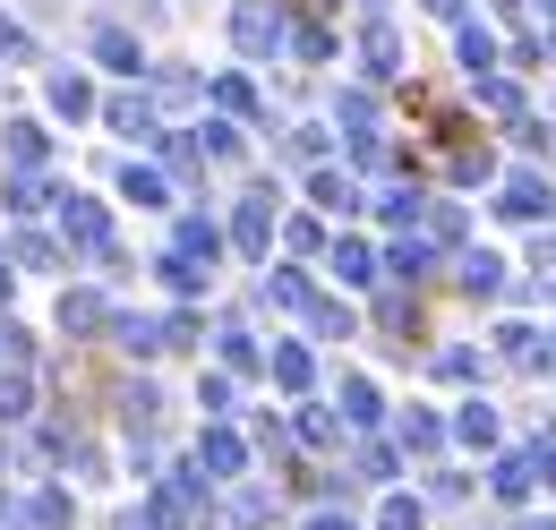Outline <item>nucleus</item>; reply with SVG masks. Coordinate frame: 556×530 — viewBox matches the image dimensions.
<instances>
[{"label":"nucleus","instance_id":"nucleus-35","mask_svg":"<svg viewBox=\"0 0 556 530\" xmlns=\"http://www.w3.org/2000/svg\"><path fill=\"white\" fill-rule=\"evenodd\" d=\"M419 522H428L419 496H386V505H377V530H419Z\"/></svg>","mask_w":556,"mask_h":530},{"label":"nucleus","instance_id":"nucleus-10","mask_svg":"<svg viewBox=\"0 0 556 530\" xmlns=\"http://www.w3.org/2000/svg\"><path fill=\"white\" fill-rule=\"evenodd\" d=\"M266 368H275L282 394H308V386H317V351H308V342H275V351H266Z\"/></svg>","mask_w":556,"mask_h":530},{"label":"nucleus","instance_id":"nucleus-46","mask_svg":"<svg viewBox=\"0 0 556 530\" xmlns=\"http://www.w3.org/2000/svg\"><path fill=\"white\" fill-rule=\"evenodd\" d=\"M351 470H359V479H394V454H386V445H359V463H351Z\"/></svg>","mask_w":556,"mask_h":530},{"label":"nucleus","instance_id":"nucleus-2","mask_svg":"<svg viewBox=\"0 0 556 530\" xmlns=\"http://www.w3.org/2000/svg\"><path fill=\"white\" fill-rule=\"evenodd\" d=\"M231 249H240V257H275V189H249V198H240V214H231Z\"/></svg>","mask_w":556,"mask_h":530},{"label":"nucleus","instance_id":"nucleus-3","mask_svg":"<svg viewBox=\"0 0 556 530\" xmlns=\"http://www.w3.org/2000/svg\"><path fill=\"white\" fill-rule=\"evenodd\" d=\"M61 240H70L77 257H112V214L94 198H61Z\"/></svg>","mask_w":556,"mask_h":530},{"label":"nucleus","instance_id":"nucleus-51","mask_svg":"<svg viewBox=\"0 0 556 530\" xmlns=\"http://www.w3.org/2000/svg\"><path fill=\"white\" fill-rule=\"evenodd\" d=\"M522 530H556V514H531V522H522Z\"/></svg>","mask_w":556,"mask_h":530},{"label":"nucleus","instance_id":"nucleus-28","mask_svg":"<svg viewBox=\"0 0 556 530\" xmlns=\"http://www.w3.org/2000/svg\"><path fill=\"white\" fill-rule=\"evenodd\" d=\"M334 274L343 282H377V249L368 240H334Z\"/></svg>","mask_w":556,"mask_h":530},{"label":"nucleus","instance_id":"nucleus-4","mask_svg":"<svg viewBox=\"0 0 556 530\" xmlns=\"http://www.w3.org/2000/svg\"><path fill=\"white\" fill-rule=\"evenodd\" d=\"M198 470H206L214 488H231V479H249V445H240V437H231V428L214 419L206 437H198Z\"/></svg>","mask_w":556,"mask_h":530},{"label":"nucleus","instance_id":"nucleus-30","mask_svg":"<svg viewBox=\"0 0 556 530\" xmlns=\"http://www.w3.org/2000/svg\"><path fill=\"white\" fill-rule=\"evenodd\" d=\"M180 103H198V77L189 68H163L154 77V112H180Z\"/></svg>","mask_w":556,"mask_h":530},{"label":"nucleus","instance_id":"nucleus-19","mask_svg":"<svg viewBox=\"0 0 556 530\" xmlns=\"http://www.w3.org/2000/svg\"><path fill=\"white\" fill-rule=\"evenodd\" d=\"M496 359H505V368H548V342L531 326H496Z\"/></svg>","mask_w":556,"mask_h":530},{"label":"nucleus","instance_id":"nucleus-5","mask_svg":"<svg viewBox=\"0 0 556 530\" xmlns=\"http://www.w3.org/2000/svg\"><path fill=\"white\" fill-rule=\"evenodd\" d=\"M540 479H548V470L531 463V445H522V454H496V470H488V496H496V505H531V496H540Z\"/></svg>","mask_w":556,"mask_h":530},{"label":"nucleus","instance_id":"nucleus-48","mask_svg":"<svg viewBox=\"0 0 556 530\" xmlns=\"http://www.w3.org/2000/svg\"><path fill=\"white\" fill-rule=\"evenodd\" d=\"M428 17H445V26H463V0H419Z\"/></svg>","mask_w":556,"mask_h":530},{"label":"nucleus","instance_id":"nucleus-53","mask_svg":"<svg viewBox=\"0 0 556 530\" xmlns=\"http://www.w3.org/2000/svg\"><path fill=\"white\" fill-rule=\"evenodd\" d=\"M540 9H548V17H556V0H540Z\"/></svg>","mask_w":556,"mask_h":530},{"label":"nucleus","instance_id":"nucleus-38","mask_svg":"<svg viewBox=\"0 0 556 530\" xmlns=\"http://www.w3.org/2000/svg\"><path fill=\"white\" fill-rule=\"evenodd\" d=\"M214 103L240 121V112H257V86H249V77H214Z\"/></svg>","mask_w":556,"mask_h":530},{"label":"nucleus","instance_id":"nucleus-33","mask_svg":"<svg viewBox=\"0 0 556 530\" xmlns=\"http://www.w3.org/2000/svg\"><path fill=\"white\" fill-rule=\"evenodd\" d=\"M419 223H428V240H437V249H454V240H463V205H419Z\"/></svg>","mask_w":556,"mask_h":530},{"label":"nucleus","instance_id":"nucleus-31","mask_svg":"<svg viewBox=\"0 0 556 530\" xmlns=\"http://www.w3.org/2000/svg\"><path fill=\"white\" fill-rule=\"evenodd\" d=\"M343 419L351 428H377V386L368 377H343Z\"/></svg>","mask_w":556,"mask_h":530},{"label":"nucleus","instance_id":"nucleus-47","mask_svg":"<svg viewBox=\"0 0 556 530\" xmlns=\"http://www.w3.org/2000/svg\"><path fill=\"white\" fill-rule=\"evenodd\" d=\"M394 274H403V282H412V274H428V240H403V249H394Z\"/></svg>","mask_w":556,"mask_h":530},{"label":"nucleus","instance_id":"nucleus-20","mask_svg":"<svg viewBox=\"0 0 556 530\" xmlns=\"http://www.w3.org/2000/svg\"><path fill=\"white\" fill-rule=\"evenodd\" d=\"M172 249H180V257H189V265H206V274H214V257H223V231H214L206 214H189V223H180V240H172Z\"/></svg>","mask_w":556,"mask_h":530},{"label":"nucleus","instance_id":"nucleus-26","mask_svg":"<svg viewBox=\"0 0 556 530\" xmlns=\"http://www.w3.org/2000/svg\"><path fill=\"white\" fill-rule=\"evenodd\" d=\"M394 445H403V454H437V445H445V428H437L428 411H403V428H394Z\"/></svg>","mask_w":556,"mask_h":530},{"label":"nucleus","instance_id":"nucleus-7","mask_svg":"<svg viewBox=\"0 0 556 530\" xmlns=\"http://www.w3.org/2000/svg\"><path fill=\"white\" fill-rule=\"evenodd\" d=\"M61 333H77V342H86V333H112V300H103V291H86V282L61 291Z\"/></svg>","mask_w":556,"mask_h":530},{"label":"nucleus","instance_id":"nucleus-13","mask_svg":"<svg viewBox=\"0 0 556 530\" xmlns=\"http://www.w3.org/2000/svg\"><path fill=\"white\" fill-rule=\"evenodd\" d=\"M359 61H368V77H394V68H403V43H394V26H386V17H368V26H359Z\"/></svg>","mask_w":556,"mask_h":530},{"label":"nucleus","instance_id":"nucleus-8","mask_svg":"<svg viewBox=\"0 0 556 530\" xmlns=\"http://www.w3.org/2000/svg\"><path fill=\"white\" fill-rule=\"evenodd\" d=\"M0 154H9V172H43V163H52L43 121H9V129H0Z\"/></svg>","mask_w":556,"mask_h":530},{"label":"nucleus","instance_id":"nucleus-11","mask_svg":"<svg viewBox=\"0 0 556 530\" xmlns=\"http://www.w3.org/2000/svg\"><path fill=\"white\" fill-rule=\"evenodd\" d=\"M43 205H61L52 189H43V172H9V180H0V214H9V223L43 214Z\"/></svg>","mask_w":556,"mask_h":530},{"label":"nucleus","instance_id":"nucleus-56","mask_svg":"<svg viewBox=\"0 0 556 530\" xmlns=\"http://www.w3.org/2000/svg\"><path fill=\"white\" fill-rule=\"evenodd\" d=\"M548 52H556V35H548Z\"/></svg>","mask_w":556,"mask_h":530},{"label":"nucleus","instance_id":"nucleus-9","mask_svg":"<svg viewBox=\"0 0 556 530\" xmlns=\"http://www.w3.org/2000/svg\"><path fill=\"white\" fill-rule=\"evenodd\" d=\"M43 103H52L61 121H94V112H103V103H94V86H86V68H52Z\"/></svg>","mask_w":556,"mask_h":530},{"label":"nucleus","instance_id":"nucleus-25","mask_svg":"<svg viewBox=\"0 0 556 530\" xmlns=\"http://www.w3.org/2000/svg\"><path fill=\"white\" fill-rule=\"evenodd\" d=\"M223 368H231V377L266 368V351H257V333H249V326H223Z\"/></svg>","mask_w":556,"mask_h":530},{"label":"nucleus","instance_id":"nucleus-32","mask_svg":"<svg viewBox=\"0 0 556 530\" xmlns=\"http://www.w3.org/2000/svg\"><path fill=\"white\" fill-rule=\"evenodd\" d=\"M154 411H163V402H154V386H129V394H121V419H129V437H154Z\"/></svg>","mask_w":556,"mask_h":530},{"label":"nucleus","instance_id":"nucleus-42","mask_svg":"<svg viewBox=\"0 0 556 530\" xmlns=\"http://www.w3.org/2000/svg\"><path fill=\"white\" fill-rule=\"evenodd\" d=\"M0 61H9V68L35 61V35H26V26H9V17H0Z\"/></svg>","mask_w":556,"mask_h":530},{"label":"nucleus","instance_id":"nucleus-37","mask_svg":"<svg viewBox=\"0 0 556 530\" xmlns=\"http://www.w3.org/2000/svg\"><path fill=\"white\" fill-rule=\"evenodd\" d=\"M454 52H463V68H471V77H480V68H496V43H488L480 26H463V35H454Z\"/></svg>","mask_w":556,"mask_h":530},{"label":"nucleus","instance_id":"nucleus-24","mask_svg":"<svg viewBox=\"0 0 556 530\" xmlns=\"http://www.w3.org/2000/svg\"><path fill=\"white\" fill-rule=\"evenodd\" d=\"M308 198L326 205V214H351V205H359V189H351L343 172H326V163H317V172H308Z\"/></svg>","mask_w":556,"mask_h":530},{"label":"nucleus","instance_id":"nucleus-41","mask_svg":"<svg viewBox=\"0 0 556 530\" xmlns=\"http://www.w3.org/2000/svg\"><path fill=\"white\" fill-rule=\"evenodd\" d=\"M377 214H386V223H403V231H412V223H419V189H386V198H377Z\"/></svg>","mask_w":556,"mask_h":530},{"label":"nucleus","instance_id":"nucleus-50","mask_svg":"<svg viewBox=\"0 0 556 530\" xmlns=\"http://www.w3.org/2000/svg\"><path fill=\"white\" fill-rule=\"evenodd\" d=\"M9 300H17V265L0 257V308H9Z\"/></svg>","mask_w":556,"mask_h":530},{"label":"nucleus","instance_id":"nucleus-15","mask_svg":"<svg viewBox=\"0 0 556 530\" xmlns=\"http://www.w3.org/2000/svg\"><path fill=\"white\" fill-rule=\"evenodd\" d=\"M94 61H103V68H121V77H138L146 52H138V35H129V26H94Z\"/></svg>","mask_w":556,"mask_h":530},{"label":"nucleus","instance_id":"nucleus-1","mask_svg":"<svg viewBox=\"0 0 556 530\" xmlns=\"http://www.w3.org/2000/svg\"><path fill=\"white\" fill-rule=\"evenodd\" d=\"M231 43H240L249 61H266V52L291 43V17H282L275 0H240V9H231Z\"/></svg>","mask_w":556,"mask_h":530},{"label":"nucleus","instance_id":"nucleus-54","mask_svg":"<svg viewBox=\"0 0 556 530\" xmlns=\"http://www.w3.org/2000/svg\"><path fill=\"white\" fill-rule=\"evenodd\" d=\"M548 121H556V94H548Z\"/></svg>","mask_w":556,"mask_h":530},{"label":"nucleus","instance_id":"nucleus-23","mask_svg":"<svg viewBox=\"0 0 556 530\" xmlns=\"http://www.w3.org/2000/svg\"><path fill=\"white\" fill-rule=\"evenodd\" d=\"M121 198H129V205H163L172 189H163V172H154V163H121Z\"/></svg>","mask_w":556,"mask_h":530},{"label":"nucleus","instance_id":"nucleus-43","mask_svg":"<svg viewBox=\"0 0 556 530\" xmlns=\"http://www.w3.org/2000/svg\"><path fill=\"white\" fill-rule=\"evenodd\" d=\"M198 333H206V326H198V317H189V308H172V317H163V351H189V342H198Z\"/></svg>","mask_w":556,"mask_h":530},{"label":"nucleus","instance_id":"nucleus-39","mask_svg":"<svg viewBox=\"0 0 556 530\" xmlns=\"http://www.w3.org/2000/svg\"><path fill=\"white\" fill-rule=\"evenodd\" d=\"M437 377H445V386H471V377H480V351H463V342L437 351Z\"/></svg>","mask_w":556,"mask_h":530},{"label":"nucleus","instance_id":"nucleus-14","mask_svg":"<svg viewBox=\"0 0 556 530\" xmlns=\"http://www.w3.org/2000/svg\"><path fill=\"white\" fill-rule=\"evenodd\" d=\"M35 411V377H26V359H0V428H17Z\"/></svg>","mask_w":556,"mask_h":530},{"label":"nucleus","instance_id":"nucleus-34","mask_svg":"<svg viewBox=\"0 0 556 530\" xmlns=\"http://www.w3.org/2000/svg\"><path fill=\"white\" fill-rule=\"evenodd\" d=\"M198 154H214V163H240V129H231V121H206V129H198Z\"/></svg>","mask_w":556,"mask_h":530},{"label":"nucleus","instance_id":"nucleus-29","mask_svg":"<svg viewBox=\"0 0 556 530\" xmlns=\"http://www.w3.org/2000/svg\"><path fill=\"white\" fill-rule=\"evenodd\" d=\"M300 317L326 333V342H343V333H351V308H343V300H317V291H308V308H300Z\"/></svg>","mask_w":556,"mask_h":530},{"label":"nucleus","instance_id":"nucleus-21","mask_svg":"<svg viewBox=\"0 0 556 530\" xmlns=\"http://www.w3.org/2000/svg\"><path fill=\"white\" fill-rule=\"evenodd\" d=\"M112 333H121V351H138V359L163 351V317H121V308H112Z\"/></svg>","mask_w":556,"mask_h":530},{"label":"nucleus","instance_id":"nucleus-45","mask_svg":"<svg viewBox=\"0 0 556 530\" xmlns=\"http://www.w3.org/2000/svg\"><path fill=\"white\" fill-rule=\"evenodd\" d=\"M291 163H326V129H291Z\"/></svg>","mask_w":556,"mask_h":530},{"label":"nucleus","instance_id":"nucleus-18","mask_svg":"<svg viewBox=\"0 0 556 530\" xmlns=\"http://www.w3.org/2000/svg\"><path fill=\"white\" fill-rule=\"evenodd\" d=\"M454 274H463V291H471V300H496V291H505V257H488V249H463Z\"/></svg>","mask_w":556,"mask_h":530},{"label":"nucleus","instance_id":"nucleus-55","mask_svg":"<svg viewBox=\"0 0 556 530\" xmlns=\"http://www.w3.org/2000/svg\"><path fill=\"white\" fill-rule=\"evenodd\" d=\"M0 522H9V505H0Z\"/></svg>","mask_w":556,"mask_h":530},{"label":"nucleus","instance_id":"nucleus-12","mask_svg":"<svg viewBox=\"0 0 556 530\" xmlns=\"http://www.w3.org/2000/svg\"><path fill=\"white\" fill-rule=\"evenodd\" d=\"M9 530H70V496H61V488H35V496L9 514Z\"/></svg>","mask_w":556,"mask_h":530},{"label":"nucleus","instance_id":"nucleus-27","mask_svg":"<svg viewBox=\"0 0 556 530\" xmlns=\"http://www.w3.org/2000/svg\"><path fill=\"white\" fill-rule=\"evenodd\" d=\"M291 437H308V445H334V437H343V419H334L326 402H300V419H291Z\"/></svg>","mask_w":556,"mask_h":530},{"label":"nucleus","instance_id":"nucleus-57","mask_svg":"<svg viewBox=\"0 0 556 530\" xmlns=\"http://www.w3.org/2000/svg\"><path fill=\"white\" fill-rule=\"evenodd\" d=\"M0 454H9V445H0Z\"/></svg>","mask_w":556,"mask_h":530},{"label":"nucleus","instance_id":"nucleus-49","mask_svg":"<svg viewBox=\"0 0 556 530\" xmlns=\"http://www.w3.org/2000/svg\"><path fill=\"white\" fill-rule=\"evenodd\" d=\"M300 530H359V522H351V514H308Z\"/></svg>","mask_w":556,"mask_h":530},{"label":"nucleus","instance_id":"nucleus-52","mask_svg":"<svg viewBox=\"0 0 556 530\" xmlns=\"http://www.w3.org/2000/svg\"><path fill=\"white\" fill-rule=\"evenodd\" d=\"M548 368H556V333H548Z\"/></svg>","mask_w":556,"mask_h":530},{"label":"nucleus","instance_id":"nucleus-22","mask_svg":"<svg viewBox=\"0 0 556 530\" xmlns=\"http://www.w3.org/2000/svg\"><path fill=\"white\" fill-rule=\"evenodd\" d=\"M257 300H266V308H308V282H300L291 265H266V282H257Z\"/></svg>","mask_w":556,"mask_h":530},{"label":"nucleus","instance_id":"nucleus-40","mask_svg":"<svg viewBox=\"0 0 556 530\" xmlns=\"http://www.w3.org/2000/svg\"><path fill=\"white\" fill-rule=\"evenodd\" d=\"M198 411H214V419L231 411V368H214V377H198Z\"/></svg>","mask_w":556,"mask_h":530},{"label":"nucleus","instance_id":"nucleus-6","mask_svg":"<svg viewBox=\"0 0 556 530\" xmlns=\"http://www.w3.org/2000/svg\"><path fill=\"white\" fill-rule=\"evenodd\" d=\"M548 180H540V172H514V180H505V189H496V214H505V223H540V214H548Z\"/></svg>","mask_w":556,"mask_h":530},{"label":"nucleus","instance_id":"nucleus-36","mask_svg":"<svg viewBox=\"0 0 556 530\" xmlns=\"http://www.w3.org/2000/svg\"><path fill=\"white\" fill-rule=\"evenodd\" d=\"M9 265H61V249H52L43 231H17V240H9Z\"/></svg>","mask_w":556,"mask_h":530},{"label":"nucleus","instance_id":"nucleus-44","mask_svg":"<svg viewBox=\"0 0 556 530\" xmlns=\"http://www.w3.org/2000/svg\"><path fill=\"white\" fill-rule=\"evenodd\" d=\"M291 52H300V61H326V52H334V35H326V26H300V35H291Z\"/></svg>","mask_w":556,"mask_h":530},{"label":"nucleus","instance_id":"nucleus-17","mask_svg":"<svg viewBox=\"0 0 556 530\" xmlns=\"http://www.w3.org/2000/svg\"><path fill=\"white\" fill-rule=\"evenodd\" d=\"M103 121H112L121 137H163V129H154V94H112Z\"/></svg>","mask_w":556,"mask_h":530},{"label":"nucleus","instance_id":"nucleus-16","mask_svg":"<svg viewBox=\"0 0 556 530\" xmlns=\"http://www.w3.org/2000/svg\"><path fill=\"white\" fill-rule=\"evenodd\" d=\"M454 437H463V445H480V454H488V445L505 437V419H496V402H480V394H471L463 411H454Z\"/></svg>","mask_w":556,"mask_h":530}]
</instances>
